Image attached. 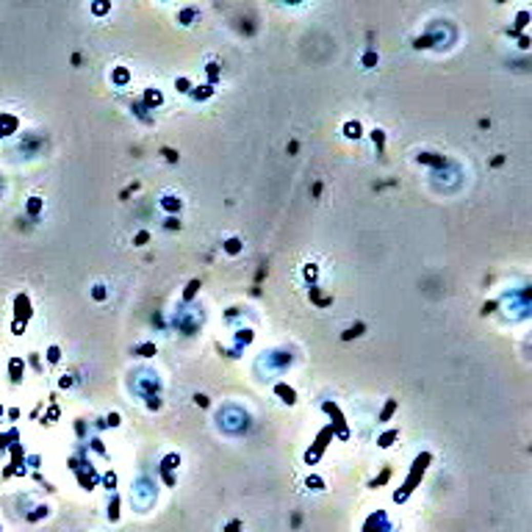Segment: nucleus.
<instances>
[{
  "instance_id": "20e7f679",
  "label": "nucleus",
  "mask_w": 532,
  "mask_h": 532,
  "mask_svg": "<svg viewBox=\"0 0 532 532\" xmlns=\"http://www.w3.org/2000/svg\"><path fill=\"white\" fill-rule=\"evenodd\" d=\"M9 377H11V383H23V377H25V360L19 358V355H14V358L9 360Z\"/></svg>"
},
{
  "instance_id": "b1692460",
  "label": "nucleus",
  "mask_w": 532,
  "mask_h": 532,
  "mask_svg": "<svg viewBox=\"0 0 532 532\" xmlns=\"http://www.w3.org/2000/svg\"><path fill=\"white\" fill-rule=\"evenodd\" d=\"M308 485H313V488H322V480H319V477H308Z\"/></svg>"
},
{
  "instance_id": "bb28decb",
  "label": "nucleus",
  "mask_w": 532,
  "mask_h": 532,
  "mask_svg": "<svg viewBox=\"0 0 532 532\" xmlns=\"http://www.w3.org/2000/svg\"><path fill=\"white\" fill-rule=\"evenodd\" d=\"M3 413H6V411H3V405H0V419H3Z\"/></svg>"
},
{
  "instance_id": "f3484780",
  "label": "nucleus",
  "mask_w": 532,
  "mask_h": 532,
  "mask_svg": "<svg viewBox=\"0 0 532 532\" xmlns=\"http://www.w3.org/2000/svg\"><path fill=\"white\" fill-rule=\"evenodd\" d=\"M197 289H200V280H192V283H189V289H186V299H192Z\"/></svg>"
},
{
  "instance_id": "cd10ccee",
  "label": "nucleus",
  "mask_w": 532,
  "mask_h": 532,
  "mask_svg": "<svg viewBox=\"0 0 532 532\" xmlns=\"http://www.w3.org/2000/svg\"><path fill=\"white\" fill-rule=\"evenodd\" d=\"M0 532H3V524H0Z\"/></svg>"
},
{
  "instance_id": "9b49d317",
  "label": "nucleus",
  "mask_w": 532,
  "mask_h": 532,
  "mask_svg": "<svg viewBox=\"0 0 532 532\" xmlns=\"http://www.w3.org/2000/svg\"><path fill=\"white\" fill-rule=\"evenodd\" d=\"M42 206H45V202L39 200V197H31V200H28V214H33V216H36L39 211H42Z\"/></svg>"
},
{
  "instance_id": "ddd939ff",
  "label": "nucleus",
  "mask_w": 532,
  "mask_h": 532,
  "mask_svg": "<svg viewBox=\"0 0 532 532\" xmlns=\"http://www.w3.org/2000/svg\"><path fill=\"white\" fill-rule=\"evenodd\" d=\"M397 435H399V433H397V429H391V433H385V435H383V438H380V446H383V449H385V446H391V441H394V438H397Z\"/></svg>"
},
{
  "instance_id": "0eeeda50",
  "label": "nucleus",
  "mask_w": 532,
  "mask_h": 532,
  "mask_svg": "<svg viewBox=\"0 0 532 532\" xmlns=\"http://www.w3.org/2000/svg\"><path fill=\"white\" fill-rule=\"evenodd\" d=\"M108 518H111V521L119 518V496L117 494H111V502H108Z\"/></svg>"
},
{
  "instance_id": "aec40b11",
  "label": "nucleus",
  "mask_w": 532,
  "mask_h": 532,
  "mask_svg": "<svg viewBox=\"0 0 532 532\" xmlns=\"http://www.w3.org/2000/svg\"><path fill=\"white\" fill-rule=\"evenodd\" d=\"M346 131H350V136L358 139V136H360V125H358V122H355V125H346Z\"/></svg>"
},
{
  "instance_id": "dca6fc26",
  "label": "nucleus",
  "mask_w": 532,
  "mask_h": 532,
  "mask_svg": "<svg viewBox=\"0 0 532 532\" xmlns=\"http://www.w3.org/2000/svg\"><path fill=\"white\" fill-rule=\"evenodd\" d=\"M224 250H228V252H238V250H241V241H238V238H230Z\"/></svg>"
},
{
  "instance_id": "4be33fe9",
  "label": "nucleus",
  "mask_w": 532,
  "mask_h": 532,
  "mask_svg": "<svg viewBox=\"0 0 532 532\" xmlns=\"http://www.w3.org/2000/svg\"><path fill=\"white\" fill-rule=\"evenodd\" d=\"M92 294H94V299H103V297H106V289H103V285H94Z\"/></svg>"
},
{
  "instance_id": "412c9836",
  "label": "nucleus",
  "mask_w": 532,
  "mask_h": 532,
  "mask_svg": "<svg viewBox=\"0 0 532 532\" xmlns=\"http://www.w3.org/2000/svg\"><path fill=\"white\" fill-rule=\"evenodd\" d=\"M139 352H145V358H150V355L155 352V346L153 344H145V346H139Z\"/></svg>"
},
{
  "instance_id": "1a4fd4ad",
  "label": "nucleus",
  "mask_w": 532,
  "mask_h": 532,
  "mask_svg": "<svg viewBox=\"0 0 532 532\" xmlns=\"http://www.w3.org/2000/svg\"><path fill=\"white\" fill-rule=\"evenodd\" d=\"M177 466H180V455H169V458H163V463H161L163 472H169V468H177Z\"/></svg>"
},
{
  "instance_id": "f257e3e1",
  "label": "nucleus",
  "mask_w": 532,
  "mask_h": 532,
  "mask_svg": "<svg viewBox=\"0 0 532 532\" xmlns=\"http://www.w3.org/2000/svg\"><path fill=\"white\" fill-rule=\"evenodd\" d=\"M427 463H429V452L419 455V458L413 460V468H411V474H407V480H405V485H402V490H397V494H394V502H405L407 496L413 494V488L419 485V480H421V477H424V468H427Z\"/></svg>"
},
{
  "instance_id": "2eb2a0df",
  "label": "nucleus",
  "mask_w": 532,
  "mask_h": 532,
  "mask_svg": "<svg viewBox=\"0 0 532 532\" xmlns=\"http://www.w3.org/2000/svg\"><path fill=\"white\" fill-rule=\"evenodd\" d=\"M394 411H397V399H391V402H388V405H385V411H383V416H380V419L385 421V419H388V416H391Z\"/></svg>"
},
{
  "instance_id": "6ab92c4d",
  "label": "nucleus",
  "mask_w": 532,
  "mask_h": 532,
  "mask_svg": "<svg viewBox=\"0 0 532 532\" xmlns=\"http://www.w3.org/2000/svg\"><path fill=\"white\" fill-rule=\"evenodd\" d=\"M42 516H47V507H36V513H31L28 518H31V521H36V518H42Z\"/></svg>"
},
{
  "instance_id": "f8f14e48",
  "label": "nucleus",
  "mask_w": 532,
  "mask_h": 532,
  "mask_svg": "<svg viewBox=\"0 0 532 532\" xmlns=\"http://www.w3.org/2000/svg\"><path fill=\"white\" fill-rule=\"evenodd\" d=\"M61 360V350L58 346H50V350H47V363H58Z\"/></svg>"
},
{
  "instance_id": "9d476101",
  "label": "nucleus",
  "mask_w": 532,
  "mask_h": 532,
  "mask_svg": "<svg viewBox=\"0 0 532 532\" xmlns=\"http://www.w3.org/2000/svg\"><path fill=\"white\" fill-rule=\"evenodd\" d=\"M103 485L114 494V488H117V474H114V472H106V474H103Z\"/></svg>"
},
{
  "instance_id": "4468645a",
  "label": "nucleus",
  "mask_w": 532,
  "mask_h": 532,
  "mask_svg": "<svg viewBox=\"0 0 532 532\" xmlns=\"http://www.w3.org/2000/svg\"><path fill=\"white\" fill-rule=\"evenodd\" d=\"M163 208H169V211L180 208V200H175V197H163Z\"/></svg>"
},
{
  "instance_id": "39448f33",
  "label": "nucleus",
  "mask_w": 532,
  "mask_h": 532,
  "mask_svg": "<svg viewBox=\"0 0 532 532\" xmlns=\"http://www.w3.org/2000/svg\"><path fill=\"white\" fill-rule=\"evenodd\" d=\"M275 394H277V397H280L283 402H289V405H294V402H297V391H294L291 385H285V383H277V385H275Z\"/></svg>"
},
{
  "instance_id": "a211bd4d",
  "label": "nucleus",
  "mask_w": 532,
  "mask_h": 532,
  "mask_svg": "<svg viewBox=\"0 0 532 532\" xmlns=\"http://www.w3.org/2000/svg\"><path fill=\"white\" fill-rule=\"evenodd\" d=\"M25 327H28V324H23V322H14V324H11V330H14V336H23V333H25Z\"/></svg>"
},
{
  "instance_id": "423d86ee",
  "label": "nucleus",
  "mask_w": 532,
  "mask_h": 532,
  "mask_svg": "<svg viewBox=\"0 0 532 532\" xmlns=\"http://www.w3.org/2000/svg\"><path fill=\"white\" fill-rule=\"evenodd\" d=\"M17 131V117L11 114H0V136H9Z\"/></svg>"
},
{
  "instance_id": "5701e85b",
  "label": "nucleus",
  "mask_w": 532,
  "mask_h": 532,
  "mask_svg": "<svg viewBox=\"0 0 532 532\" xmlns=\"http://www.w3.org/2000/svg\"><path fill=\"white\" fill-rule=\"evenodd\" d=\"M108 424H111V427H119V413H111V416H108Z\"/></svg>"
},
{
  "instance_id": "7ed1b4c3",
  "label": "nucleus",
  "mask_w": 532,
  "mask_h": 532,
  "mask_svg": "<svg viewBox=\"0 0 532 532\" xmlns=\"http://www.w3.org/2000/svg\"><path fill=\"white\" fill-rule=\"evenodd\" d=\"M324 411L330 413V419H333L330 427H336L333 433H338V438H350V433H346V427H344V416L338 413V407L333 405V402H324Z\"/></svg>"
},
{
  "instance_id": "a878e982",
  "label": "nucleus",
  "mask_w": 532,
  "mask_h": 532,
  "mask_svg": "<svg viewBox=\"0 0 532 532\" xmlns=\"http://www.w3.org/2000/svg\"><path fill=\"white\" fill-rule=\"evenodd\" d=\"M238 527H241V524H238V521H233V524H230L228 529H224V532H238Z\"/></svg>"
},
{
  "instance_id": "f03ea898",
  "label": "nucleus",
  "mask_w": 532,
  "mask_h": 532,
  "mask_svg": "<svg viewBox=\"0 0 532 532\" xmlns=\"http://www.w3.org/2000/svg\"><path fill=\"white\" fill-rule=\"evenodd\" d=\"M33 316V308H31V299L28 294H17L14 297V322H23L28 324V319Z\"/></svg>"
},
{
  "instance_id": "393cba45",
  "label": "nucleus",
  "mask_w": 532,
  "mask_h": 532,
  "mask_svg": "<svg viewBox=\"0 0 532 532\" xmlns=\"http://www.w3.org/2000/svg\"><path fill=\"white\" fill-rule=\"evenodd\" d=\"M147 238H150V233H139V236H136V244H145Z\"/></svg>"
},
{
  "instance_id": "6e6552de",
  "label": "nucleus",
  "mask_w": 532,
  "mask_h": 532,
  "mask_svg": "<svg viewBox=\"0 0 532 532\" xmlns=\"http://www.w3.org/2000/svg\"><path fill=\"white\" fill-rule=\"evenodd\" d=\"M17 438H19L17 429H9L6 435H0V449H6V446H11V443H17Z\"/></svg>"
}]
</instances>
